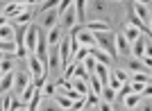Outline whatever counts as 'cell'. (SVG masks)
Returning <instances> with one entry per match:
<instances>
[{
	"label": "cell",
	"instance_id": "603a6c76",
	"mask_svg": "<svg viewBox=\"0 0 152 111\" xmlns=\"http://www.w3.org/2000/svg\"><path fill=\"white\" fill-rule=\"evenodd\" d=\"M82 66L86 68V70H89L91 75H93V73H95V68H98V59H95L93 55H89V57H86V59L82 61Z\"/></svg>",
	"mask_w": 152,
	"mask_h": 111
},
{
	"label": "cell",
	"instance_id": "ffe728a7",
	"mask_svg": "<svg viewBox=\"0 0 152 111\" xmlns=\"http://www.w3.org/2000/svg\"><path fill=\"white\" fill-rule=\"evenodd\" d=\"M91 55L98 59V64H102V66H111V59L114 57L107 55V52H102V50H91Z\"/></svg>",
	"mask_w": 152,
	"mask_h": 111
},
{
	"label": "cell",
	"instance_id": "2e32d148",
	"mask_svg": "<svg viewBox=\"0 0 152 111\" xmlns=\"http://www.w3.org/2000/svg\"><path fill=\"white\" fill-rule=\"evenodd\" d=\"M111 77H114V80H118L123 86L132 82V75L127 73V70H123V68H114V70H111Z\"/></svg>",
	"mask_w": 152,
	"mask_h": 111
},
{
	"label": "cell",
	"instance_id": "d6986e66",
	"mask_svg": "<svg viewBox=\"0 0 152 111\" xmlns=\"http://www.w3.org/2000/svg\"><path fill=\"white\" fill-rule=\"evenodd\" d=\"M89 86H91V93H95V95H100V98H102V91H104V84L100 82V77H95V75H91V80H89Z\"/></svg>",
	"mask_w": 152,
	"mask_h": 111
},
{
	"label": "cell",
	"instance_id": "4316f807",
	"mask_svg": "<svg viewBox=\"0 0 152 111\" xmlns=\"http://www.w3.org/2000/svg\"><path fill=\"white\" fill-rule=\"evenodd\" d=\"M98 111H114V104H109V102L100 100V107H98Z\"/></svg>",
	"mask_w": 152,
	"mask_h": 111
},
{
	"label": "cell",
	"instance_id": "277c9868",
	"mask_svg": "<svg viewBox=\"0 0 152 111\" xmlns=\"http://www.w3.org/2000/svg\"><path fill=\"white\" fill-rule=\"evenodd\" d=\"M14 80H16V82H14V91L18 93V95H23V93H25V88L34 82L30 70H16V73H14Z\"/></svg>",
	"mask_w": 152,
	"mask_h": 111
},
{
	"label": "cell",
	"instance_id": "7a4b0ae2",
	"mask_svg": "<svg viewBox=\"0 0 152 111\" xmlns=\"http://www.w3.org/2000/svg\"><path fill=\"white\" fill-rule=\"evenodd\" d=\"M59 23H61V14H59V7L57 9H50V12H43L39 14V27L43 32H52L55 27H59Z\"/></svg>",
	"mask_w": 152,
	"mask_h": 111
},
{
	"label": "cell",
	"instance_id": "6da1fadb",
	"mask_svg": "<svg viewBox=\"0 0 152 111\" xmlns=\"http://www.w3.org/2000/svg\"><path fill=\"white\" fill-rule=\"evenodd\" d=\"M95 41H98V50H102V52H107V55L111 57H118V52H116V32H98L95 34Z\"/></svg>",
	"mask_w": 152,
	"mask_h": 111
},
{
	"label": "cell",
	"instance_id": "4dcf8cb0",
	"mask_svg": "<svg viewBox=\"0 0 152 111\" xmlns=\"http://www.w3.org/2000/svg\"><path fill=\"white\" fill-rule=\"evenodd\" d=\"M148 7H150V14H152V2H148Z\"/></svg>",
	"mask_w": 152,
	"mask_h": 111
},
{
	"label": "cell",
	"instance_id": "30bf717a",
	"mask_svg": "<svg viewBox=\"0 0 152 111\" xmlns=\"http://www.w3.org/2000/svg\"><path fill=\"white\" fill-rule=\"evenodd\" d=\"M16 59H18V57H14V55H2V59H0V70H2V75H12L14 73Z\"/></svg>",
	"mask_w": 152,
	"mask_h": 111
},
{
	"label": "cell",
	"instance_id": "ba28073f",
	"mask_svg": "<svg viewBox=\"0 0 152 111\" xmlns=\"http://www.w3.org/2000/svg\"><path fill=\"white\" fill-rule=\"evenodd\" d=\"M145 48H148V37L143 34L139 41L132 43V57L134 59H143V57H145Z\"/></svg>",
	"mask_w": 152,
	"mask_h": 111
},
{
	"label": "cell",
	"instance_id": "9a60e30c",
	"mask_svg": "<svg viewBox=\"0 0 152 111\" xmlns=\"http://www.w3.org/2000/svg\"><path fill=\"white\" fill-rule=\"evenodd\" d=\"M55 100H57V104L61 107V111H73V104H75V102H73L66 93H57V95H55Z\"/></svg>",
	"mask_w": 152,
	"mask_h": 111
},
{
	"label": "cell",
	"instance_id": "cb8c5ba5",
	"mask_svg": "<svg viewBox=\"0 0 152 111\" xmlns=\"http://www.w3.org/2000/svg\"><path fill=\"white\" fill-rule=\"evenodd\" d=\"M104 2H100V0H95V2H86V9H91V12H95V14H102L104 12Z\"/></svg>",
	"mask_w": 152,
	"mask_h": 111
},
{
	"label": "cell",
	"instance_id": "8992f818",
	"mask_svg": "<svg viewBox=\"0 0 152 111\" xmlns=\"http://www.w3.org/2000/svg\"><path fill=\"white\" fill-rule=\"evenodd\" d=\"M116 52H118V57H132V43L125 39V34H116Z\"/></svg>",
	"mask_w": 152,
	"mask_h": 111
},
{
	"label": "cell",
	"instance_id": "484cf974",
	"mask_svg": "<svg viewBox=\"0 0 152 111\" xmlns=\"http://www.w3.org/2000/svg\"><path fill=\"white\" fill-rule=\"evenodd\" d=\"M14 25H30V9H25L20 16H16V18H14Z\"/></svg>",
	"mask_w": 152,
	"mask_h": 111
},
{
	"label": "cell",
	"instance_id": "5bb4252c",
	"mask_svg": "<svg viewBox=\"0 0 152 111\" xmlns=\"http://www.w3.org/2000/svg\"><path fill=\"white\" fill-rule=\"evenodd\" d=\"M86 30L98 34V32H111V27H109L107 20H91V23H86Z\"/></svg>",
	"mask_w": 152,
	"mask_h": 111
},
{
	"label": "cell",
	"instance_id": "f1b7e54d",
	"mask_svg": "<svg viewBox=\"0 0 152 111\" xmlns=\"http://www.w3.org/2000/svg\"><path fill=\"white\" fill-rule=\"evenodd\" d=\"M143 100H152V84L145 86V91H143Z\"/></svg>",
	"mask_w": 152,
	"mask_h": 111
},
{
	"label": "cell",
	"instance_id": "5b68a950",
	"mask_svg": "<svg viewBox=\"0 0 152 111\" xmlns=\"http://www.w3.org/2000/svg\"><path fill=\"white\" fill-rule=\"evenodd\" d=\"M132 9H134V14H136V18H139L141 23L150 25L152 14H150V7H148V2H132Z\"/></svg>",
	"mask_w": 152,
	"mask_h": 111
},
{
	"label": "cell",
	"instance_id": "8fae6325",
	"mask_svg": "<svg viewBox=\"0 0 152 111\" xmlns=\"http://www.w3.org/2000/svg\"><path fill=\"white\" fill-rule=\"evenodd\" d=\"M123 34H125V39L129 41V43H134V41H139V39L143 37V32H141L139 27L129 25V23H125V27H123Z\"/></svg>",
	"mask_w": 152,
	"mask_h": 111
},
{
	"label": "cell",
	"instance_id": "ac0fdd59",
	"mask_svg": "<svg viewBox=\"0 0 152 111\" xmlns=\"http://www.w3.org/2000/svg\"><path fill=\"white\" fill-rule=\"evenodd\" d=\"M37 111H61V107L57 104V100L52 98V100H41V102H39V109Z\"/></svg>",
	"mask_w": 152,
	"mask_h": 111
},
{
	"label": "cell",
	"instance_id": "f546056e",
	"mask_svg": "<svg viewBox=\"0 0 152 111\" xmlns=\"http://www.w3.org/2000/svg\"><path fill=\"white\" fill-rule=\"evenodd\" d=\"M114 111H127V109H125V107H118V109H114Z\"/></svg>",
	"mask_w": 152,
	"mask_h": 111
},
{
	"label": "cell",
	"instance_id": "44dd1931",
	"mask_svg": "<svg viewBox=\"0 0 152 111\" xmlns=\"http://www.w3.org/2000/svg\"><path fill=\"white\" fill-rule=\"evenodd\" d=\"M57 95V84L55 82H48L43 88H41V98H45V100H52Z\"/></svg>",
	"mask_w": 152,
	"mask_h": 111
},
{
	"label": "cell",
	"instance_id": "d4e9b609",
	"mask_svg": "<svg viewBox=\"0 0 152 111\" xmlns=\"http://www.w3.org/2000/svg\"><path fill=\"white\" fill-rule=\"evenodd\" d=\"M14 109V98L9 93H2V111H12Z\"/></svg>",
	"mask_w": 152,
	"mask_h": 111
},
{
	"label": "cell",
	"instance_id": "9c48e42d",
	"mask_svg": "<svg viewBox=\"0 0 152 111\" xmlns=\"http://www.w3.org/2000/svg\"><path fill=\"white\" fill-rule=\"evenodd\" d=\"M0 39L2 41H16V27H14V23L2 20V25H0Z\"/></svg>",
	"mask_w": 152,
	"mask_h": 111
},
{
	"label": "cell",
	"instance_id": "3957f363",
	"mask_svg": "<svg viewBox=\"0 0 152 111\" xmlns=\"http://www.w3.org/2000/svg\"><path fill=\"white\" fill-rule=\"evenodd\" d=\"M59 27L64 30V34H70V32L77 27V12H75V2L66 9V12L61 14V23H59Z\"/></svg>",
	"mask_w": 152,
	"mask_h": 111
},
{
	"label": "cell",
	"instance_id": "83f0119b",
	"mask_svg": "<svg viewBox=\"0 0 152 111\" xmlns=\"http://www.w3.org/2000/svg\"><path fill=\"white\" fill-rule=\"evenodd\" d=\"M139 111H152V100H143V104L139 107Z\"/></svg>",
	"mask_w": 152,
	"mask_h": 111
},
{
	"label": "cell",
	"instance_id": "4fadbf2b",
	"mask_svg": "<svg viewBox=\"0 0 152 111\" xmlns=\"http://www.w3.org/2000/svg\"><path fill=\"white\" fill-rule=\"evenodd\" d=\"M75 12H77V25L84 27L86 25V2L84 0H75Z\"/></svg>",
	"mask_w": 152,
	"mask_h": 111
},
{
	"label": "cell",
	"instance_id": "1f68e13d",
	"mask_svg": "<svg viewBox=\"0 0 152 111\" xmlns=\"http://www.w3.org/2000/svg\"><path fill=\"white\" fill-rule=\"evenodd\" d=\"M82 111H89V109H82Z\"/></svg>",
	"mask_w": 152,
	"mask_h": 111
},
{
	"label": "cell",
	"instance_id": "7402d4cb",
	"mask_svg": "<svg viewBox=\"0 0 152 111\" xmlns=\"http://www.w3.org/2000/svg\"><path fill=\"white\" fill-rule=\"evenodd\" d=\"M14 73L12 75H2V82H0V88H2V93H12L14 91Z\"/></svg>",
	"mask_w": 152,
	"mask_h": 111
},
{
	"label": "cell",
	"instance_id": "7c38bea8",
	"mask_svg": "<svg viewBox=\"0 0 152 111\" xmlns=\"http://www.w3.org/2000/svg\"><path fill=\"white\" fill-rule=\"evenodd\" d=\"M127 68L132 70V75H136V73H148V75H152V70H148L145 64L141 61V59H134V57H129V59H127Z\"/></svg>",
	"mask_w": 152,
	"mask_h": 111
},
{
	"label": "cell",
	"instance_id": "e0dca14e",
	"mask_svg": "<svg viewBox=\"0 0 152 111\" xmlns=\"http://www.w3.org/2000/svg\"><path fill=\"white\" fill-rule=\"evenodd\" d=\"M73 88H75L77 93H82L84 98H89V95H91V86H89V82H86V80H73Z\"/></svg>",
	"mask_w": 152,
	"mask_h": 111
},
{
	"label": "cell",
	"instance_id": "52a82bcc",
	"mask_svg": "<svg viewBox=\"0 0 152 111\" xmlns=\"http://www.w3.org/2000/svg\"><path fill=\"white\" fill-rule=\"evenodd\" d=\"M141 104H143V95H139V93H129V95L123 100V107H125L127 111H139Z\"/></svg>",
	"mask_w": 152,
	"mask_h": 111
}]
</instances>
